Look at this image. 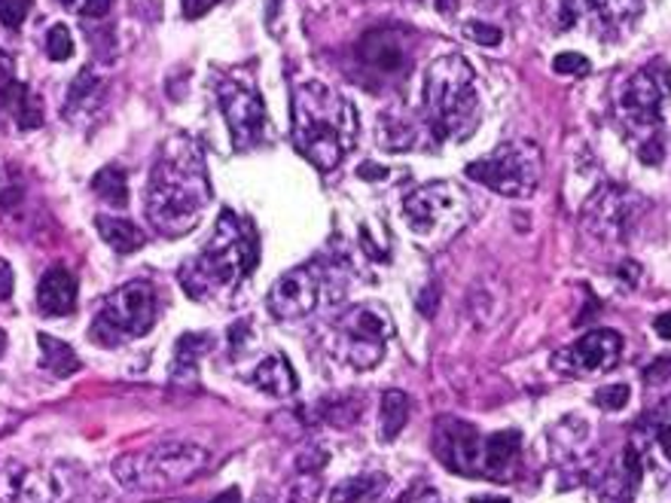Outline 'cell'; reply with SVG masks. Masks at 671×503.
<instances>
[{
  "mask_svg": "<svg viewBox=\"0 0 671 503\" xmlns=\"http://www.w3.org/2000/svg\"><path fill=\"white\" fill-rule=\"evenodd\" d=\"M212 201V177L205 153L196 138L177 132L159 146L150 181H147V220L150 226L177 239L193 232Z\"/></svg>",
  "mask_w": 671,
  "mask_h": 503,
  "instance_id": "obj_1",
  "label": "cell"
},
{
  "mask_svg": "<svg viewBox=\"0 0 671 503\" xmlns=\"http://www.w3.org/2000/svg\"><path fill=\"white\" fill-rule=\"evenodd\" d=\"M293 144L317 172H333L357 144L355 107L327 83H300L293 89Z\"/></svg>",
  "mask_w": 671,
  "mask_h": 503,
  "instance_id": "obj_2",
  "label": "cell"
},
{
  "mask_svg": "<svg viewBox=\"0 0 671 503\" xmlns=\"http://www.w3.org/2000/svg\"><path fill=\"white\" fill-rule=\"evenodd\" d=\"M257 263L260 241L253 226L248 220H238L232 211H224L205 251L186 260L177 278L193 299H214L226 287H236V281L248 278Z\"/></svg>",
  "mask_w": 671,
  "mask_h": 503,
  "instance_id": "obj_3",
  "label": "cell"
},
{
  "mask_svg": "<svg viewBox=\"0 0 671 503\" xmlns=\"http://www.w3.org/2000/svg\"><path fill=\"white\" fill-rule=\"evenodd\" d=\"M424 117L436 141H467L483 120L476 70L458 53L440 55L424 74Z\"/></svg>",
  "mask_w": 671,
  "mask_h": 503,
  "instance_id": "obj_4",
  "label": "cell"
},
{
  "mask_svg": "<svg viewBox=\"0 0 671 503\" xmlns=\"http://www.w3.org/2000/svg\"><path fill=\"white\" fill-rule=\"evenodd\" d=\"M208 463H212L208 449L184 439H169L119 455L113 461V477L129 491H159L196 479Z\"/></svg>",
  "mask_w": 671,
  "mask_h": 503,
  "instance_id": "obj_5",
  "label": "cell"
},
{
  "mask_svg": "<svg viewBox=\"0 0 671 503\" xmlns=\"http://www.w3.org/2000/svg\"><path fill=\"white\" fill-rule=\"evenodd\" d=\"M671 98L669 74L662 67H641L626 80L619 92V120L638 146L641 160L657 165L662 160V113Z\"/></svg>",
  "mask_w": 671,
  "mask_h": 503,
  "instance_id": "obj_6",
  "label": "cell"
},
{
  "mask_svg": "<svg viewBox=\"0 0 671 503\" xmlns=\"http://www.w3.org/2000/svg\"><path fill=\"white\" fill-rule=\"evenodd\" d=\"M464 174L507 199H528L543 174V153L531 141H507L483 160L470 162Z\"/></svg>",
  "mask_w": 671,
  "mask_h": 503,
  "instance_id": "obj_7",
  "label": "cell"
},
{
  "mask_svg": "<svg viewBox=\"0 0 671 503\" xmlns=\"http://www.w3.org/2000/svg\"><path fill=\"white\" fill-rule=\"evenodd\" d=\"M470 217V199L448 181H434L412 189L403 199V220L415 239L440 241L455 236Z\"/></svg>",
  "mask_w": 671,
  "mask_h": 503,
  "instance_id": "obj_8",
  "label": "cell"
},
{
  "mask_svg": "<svg viewBox=\"0 0 671 503\" xmlns=\"http://www.w3.org/2000/svg\"><path fill=\"white\" fill-rule=\"evenodd\" d=\"M159 315L156 293L144 281H132L113 291L95 318L93 336L101 345H119L126 339H141L153 330Z\"/></svg>",
  "mask_w": 671,
  "mask_h": 503,
  "instance_id": "obj_9",
  "label": "cell"
},
{
  "mask_svg": "<svg viewBox=\"0 0 671 503\" xmlns=\"http://www.w3.org/2000/svg\"><path fill=\"white\" fill-rule=\"evenodd\" d=\"M391 336H394V324L385 308L357 305L336 324V354L355 370H372L382 363Z\"/></svg>",
  "mask_w": 671,
  "mask_h": 503,
  "instance_id": "obj_10",
  "label": "cell"
},
{
  "mask_svg": "<svg viewBox=\"0 0 671 503\" xmlns=\"http://www.w3.org/2000/svg\"><path fill=\"white\" fill-rule=\"evenodd\" d=\"M217 98H220V110H224V120L229 125V141L238 153L260 144L266 132L263 95L257 92L248 80L226 77L217 86Z\"/></svg>",
  "mask_w": 671,
  "mask_h": 503,
  "instance_id": "obj_11",
  "label": "cell"
},
{
  "mask_svg": "<svg viewBox=\"0 0 671 503\" xmlns=\"http://www.w3.org/2000/svg\"><path fill=\"white\" fill-rule=\"evenodd\" d=\"M483 442L474 424L461 418L446 415L434 427V455L458 477H483Z\"/></svg>",
  "mask_w": 671,
  "mask_h": 503,
  "instance_id": "obj_12",
  "label": "cell"
},
{
  "mask_svg": "<svg viewBox=\"0 0 671 503\" xmlns=\"http://www.w3.org/2000/svg\"><path fill=\"white\" fill-rule=\"evenodd\" d=\"M623 358V336L614 330H593L586 332L580 342H574L565 351L553 358V367L567 375H598V372L614 370Z\"/></svg>",
  "mask_w": 671,
  "mask_h": 503,
  "instance_id": "obj_13",
  "label": "cell"
},
{
  "mask_svg": "<svg viewBox=\"0 0 671 503\" xmlns=\"http://www.w3.org/2000/svg\"><path fill=\"white\" fill-rule=\"evenodd\" d=\"M321 299V281L312 269H290L272 284L266 305L275 320H300L312 315Z\"/></svg>",
  "mask_w": 671,
  "mask_h": 503,
  "instance_id": "obj_14",
  "label": "cell"
},
{
  "mask_svg": "<svg viewBox=\"0 0 671 503\" xmlns=\"http://www.w3.org/2000/svg\"><path fill=\"white\" fill-rule=\"evenodd\" d=\"M635 211H638V199H635L632 193L617 189V186H605V189L586 205L583 223L602 241H623V236H626L629 226H632Z\"/></svg>",
  "mask_w": 671,
  "mask_h": 503,
  "instance_id": "obj_15",
  "label": "cell"
},
{
  "mask_svg": "<svg viewBox=\"0 0 671 503\" xmlns=\"http://www.w3.org/2000/svg\"><path fill=\"white\" fill-rule=\"evenodd\" d=\"M360 62L382 74H397L409 65V37L403 31H369L357 43Z\"/></svg>",
  "mask_w": 671,
  "mask_h": 503,
  "instance_id": "obj_16",
  "label": "cell"
},
{
  "mask_svg": "<svg viewBox=\"0 0 671 503\" xmlns=\"http://www.w3.org/2000/svg\"><path fill=\"white\" fill-rule=\"evenodd\" d=\"M79 491V473L74 467H53L28 473L25 489H22V503H74Z\"/></svg>",
  "mask_w": 671,
  "mask_h": 503,
  "instance_id": "obj_17",
  "label": "cell"
},
{
  "mask_svg": "<svg viewBox=\"0 0 671 503\" xmlns=\"http://www.w3.org/2000/svg\"><path fill=\"white\" fill-rule=\"evenodd\" d=\"M37 308L46 318H62L77 308V278L65 265H53L43 272L37 284Z\"/></svg>",
  "mask_w": 671,
  "mask_h": 503,
  "instance_id": "obj_18",
  "label": "cell"
},
{
  "mask_svg": "<svg viewBox=\"0 0 671 503\" xmlns=\"http://www.w3.org/2000/svg\"><path fill=\"white\" fill-rule=\"evenodd\" d=\"M522 455V434L519 430H500L483 442V477L507 479L516 470Z\"/></svg>",
  "mask_w": 671,
  "mask_h": 503,
  "instance_id": "obj_19",
  "label": "cell"
},
{
  "mask_svg": "<svg viewBox=\"0 0 671 503\" xmlns=\"http://www.w3.org/2000/svg\"><path fill=\"white\" fill-rule=\"evenodd\" d=\"M253 384H257L263 394H269V397L284 400L300 387V379H296V372H293V367H290V360L284 358V354H269V358L253 370Z\"/></svg>",
  "mask_w": 671,
  "mask_h": 503,
  "instance_id": "obj_20",
  "label": "cell"
},
{
  "mask_svg": "<svg viewBox=\"0 0 671 503\" xmlns=\"http://www.w3.org/2000/svg\"><path fill=\"white\" fill-rule=\"evenodd\" d=\"M0 98H3L7 113L13 117L15 125H19L22 132H31V129H37L40 122H43L40 98L28 89L25 83L7 80L3 83V92H0Z\"/></svg>",
  "mask_w": 671,
  "mask_h": 503,
  "instance_id": "obj_21",
  "label": "cell"
},
{
  "mask_svg": "<svg viewBox=\"0 0 671 503\" xmlns=\"http://www.w3.org/2000/svg\"><path fill=\"white\" fill-rule=\"evenodd\" d=\"M212 348V336L205 332H184L177 345H174L172 358V379L174 382H193L198 372V360L205 358V351Z\"/></svg>",
  "mask_w": 671,
  "mask_h": 503,
  "instance_id": "obj_22",
  "label": "cell"
},
{
  "mask_svg": "<svg viewBox=\"0 0 671 503\" xmlns=\"http://www.w3.org/2000/svg\"><path fill=\"white\" fill-rule=\"evenodd\" d=\"M95 226H98V236L105 239V244H110V251L122 253V256L141 251L147 244L144 232L134 223H129V220H122V217L101 214V217H95Z\"/></svg>",
  "mask_w": 671,
  "mask_h": 503,
  "instance_id": "obj_23",
  "label": "cell"
},
{
  "mask_svg": "<svg viewBox=\"0 0 671 503\" xmlns=\"http://www.w3.org/2000/svg\"><path fill=\"white\" fill-rule=\"evenodd\" d=\"M574 10L593 19L598 28H619L632 19L638 0H574Z\"/></svg>",
  "mask_w": 671,
  "mask_h": 503,
  "instance_id": "obj_24",
  "label": "cell"
},
{
  "mask_svg": "<svg viewBox=\"0 0 671 503\" xmlns=\"http://www.w3.org/2000/svg\"><path fill=\"white\" fill-rule=\"evenodd\" d=\"M37 345H40L43 367L53 372V375H58V379L74 375V372L83 367V360L77 358V351H74L67 342H62V339H53V336H46V332H37Z\"/></svg>",
  "mask_w": 671,
  "mask_h": 503,
  "instance_id": "obj_25",
  "label": "cell"
},
{
  "mask_svg": "<svg viewBox=\"0 0 671 503\" xmlns=\"http://www.w3.org/2000/svg\"><path fill=\"white\" fill-rule=\"evenodd\" d=\"M409 422V397L403 391H385L379 403V437L391 442L403 434Z\"/></svg>",
  "mask_w": 671,
  "mask_h": 503,
  "instance_id": "obj_26",
  "label": "cell"
},
{
  "mask_svg": "<svg viewBox=\"0 0 671 503\" xmlns=\"http://www.w3.org/2000/svg\"><path fill=\"white\" fill-rule=\"evenodd\" d=\"M388 485L382 473H357L351 479H343L339 485L329 489V503H360L376 497Z\"/></svg>",
  "mask_w": 671,
  "mask_h": 503,
  "instance_id": "obj_27",
  "label": "cell"
},
{
  "mask_svg": "<svg viewBox=\"0 0 671 503\" xmlns=\"http://www.w3.org/2000/svg\"><path fill=\"white\" fill-rule=\"evenodd\" d=\"M645 430L647 442H650L671 467V397L662 400L657 409L647 415Z\"/></svg>",
  "mask_w": 671,
  "mask_h": 503,
  "instance_id": "obj_28",
  "label": "cell"
},
{
  "mask_svg": "<svg viewBox=\"0 0 671 503\" xmlns=\"http://www.w3.org/2000/svg\"><path fill=\"white\" fill-rule=\"evenodd\" d=\"M93 189L107 201V205H110V208H126V205H129V184H126V172L117 168V165L101 168V172L95 174Z\"/></svg>",
  "mask_w": 671,
  "mask_h": 503,
  "instance_id": "obj_29",
  "label": "cell"
},
{
  "mask_svg": "<svg viewBox=\"0 0 671 503\" xmlns=\"http://www.w3.org/2000/svg\"><path fill=\"white\" fill-rule=\"evenodd\" d=\"M28 470L13 458H3L0 461V503H13L22 497V489H25Z\"/></svg>",
  "mask_w": 671,
  "mask_h": 503,
  "instance_id": "obj_30",
  "label": "cell"
},
{
  "mask_svg": "<svg viewBox=\"0 0 671 503\" xmlns=\"http://www.w3.org/2000/svg\"><path fill=\"white\" fill-rule=\"evenodd\" d=\"M98 86H101V80L95 77L93 67L79 70V77L74 80V86H71V95H67V113H74L79 107H86V101L93 98V92Z\"/></svg>",
  "mask_w": 671,
  "mask_h": 503,
  "instance_id": "obj_31",
  "label": "cell"
},
{
  "mask_svg": "<svg viewBox=\"0 0 671 503\" xmlns=\"http://www.w3.org/2000/svg\"><path fill=\"white\" fill-rule=\"evenodd\" d=\"M629 400H632V387H629V384H607V387H598V391H595L593 403L598 409L619 412L629 406Z\"/></svg>",
  "mask_w": 671,
  "mask_h": 503,
  "instance_id": "obj_32",
  "label": "cell"
},
{
  "mask_svg": "<svg viewBox=\"0 0 671 503\" xmlns=\"http://www.w3.org/2000/svg\"><path fill=\"white\" fill-rule=\"evenodd\" d=\"M46 55L53 62H67L74 55V37L65 25H53L46 34Z\"/></svg>",
  "mask_w": 671,
  "mask_h": 503,
  "instance_id": "obj_33",
  "label": "cell"
},
{
  "mask_svg": "<svg viewBox=\"0 0 671 503\" xmlns=\"http://www.w3.org/2000/svg\"><path fill=\"white\" fill-rule=\"evenodd\" d=\"M553 70L555 74H565V77H586L589 74V62L580 53H562L555 55Z\"/></svg>",
  "mask_w": 671,
  "mask_h": 503,
  "instance_id": "obj_34",
  "label": "cell"
},
{
  "mask_svg": "<svg viewBox=\"0 0 671 503\" xmlns=\"http://www.w3.org/2000/svg\"><path fill=\"white\" fill-rule=\"evenodd\" d=\"M31 0H0V25L19 28L28 19Z\"/></svg>",
  "mask_w": 671,
  "mask_h": 503,
  "instance_id": "obj_35",
  "label": "cell"
},
{
  "mask_svg": "<svg viewBox=\"0 0 671 503\" xmlns=\"http://www.w3.org/2000/svg\"><path fill=\"white\" fill-rule=\"evenodd\" d=\"M317 491H321L317 473H303V477L296 479V485L290 489V503H315Z\"/></svg>",
  "mask_w": 671,
  "mask_h": 503,
  "instance_id": "obj_36",
  "label": "cell"
},
{
  "mask_svg": "<svg viewBox=\"0 0 671 503\" xmlns=\"http://www.w3.org/2000/svg\"><path fill=\"white\" fill-rule=\"evenodd\" d=\"M464 34H467V41L479 43V46H498L500 43V28L486 25V22H470V25H464Z\"/></svg>",
  "mask_w": 671,
  "mask_h": 503,
  "instance_id": "obj_37",
  "label": "cell"
},
{
  "mask_svg": "<svg viewBox=\"0 0 671 503\" xmlns=\"http://www.w3.org/2000/svg\"><path fill=\"white\" fill-rule=\"evenodd\" d=\"M15 291V272L7 260H0V303H7Z\"/></svg>",
  "mask_w": 671,
  "mask_h": 503,
  "instance_id": "obj_38",
  "label": "cell"
},
{
  "mask_svg": "<svg viewBox=\"0 0 671 503\" xmlns=\"http://www.w3.org/2000/svg\"><path fill=\"white\" fill-rule=\"evenodd\" d=\"M181 3H184L186 19H198V15H205L208 10H214L220 0H181Z\"/></svg>",
  "mask_w": 671,
  "mask_h": 503,
  "instance_id": "obj_39",
  "label": "cell"
},
{
  "mask_svg": "<svg viewBox=\"0 0 671 503\" xmlns=\"http://www.w3.org/2000/svg\"><path fill=\"white\" fill-rule=\"evenodd\" d=\"M110 7H113V0H86V3H83V15L101 19V15L110 13Z\"/></svg>",
  "mask_w": 671,
  "mask_h": 503,
  "instance_id": "obj_40",
  "label": "cell"
},
{
  "mask_svg": "<svg viewBox=\"0 0 671 503\" xmlns=\"http://www.w3.org/2000/svg\"><path fill=\"white\" fill-rule=\"evenodd\" d=\"M653 330H657L659 339H671V311H662V315L653 320Z\"/></svg>",
  "mask_w": 671,
  "mask_h": 503,
  "instance_id": "obj_41",
  "label": "cell"
},
{
  "mask_svg": "<svg viewBox=\"0 0 671 503\" xmlns=\"http://www.w3.org/2000/svg\"><path fill=\"white\" fill-rule=\"evenodd\" d=\"M212 503H241V489H226L224 494H217Z\"/></svg>",
  "mask_w": 671,
  "mask_h": 503,
  "instance_id": "obj_42",
  "label": "cell"
},
{
  "mask_svg": "<svg viewBox=\"0 0 671 503\" xmlns=\"http://www.w3.org/2000/svg\"><path fill=\"white\" fill-rule=\"evenodd\" d=\"M474 503H510L507 497H476Z\"/></svg>",
  "mask_w": 671,
  "mask_h": 503,
  "instance_id": "obj_43",
  "label": "cell"
},
{
  "mask_svg": "<svg viewBox=\"0 0 671 503\" xmlns=\"http://www.w3.org/2000/svg\"><path fill=\"white\" fill-rule=\"evenodd\" d=\"M3 351H7V332L0 330V358H3Z\"/></svg>",
  "mask_w": 671,
  "mask_h": 503,
  "instance_id": "obj_44",
  "label": "cell"
},
{
  "mask_svg": "<svg viewBox=\"0 0 671 503\" xmlns=\"http://www.w3.org/2000/svg\"><path fill=\"white\" fill-rule=\"evenodd\" d=\"M55 3H62V7H74L77 0H55Z\"/></svg>",
  "mask_w": 671,
  "mask_h": 503,
  "instance_id": "obj_45",
  "label": "cell"
}]
</instances>
